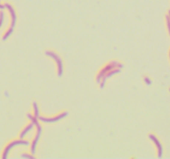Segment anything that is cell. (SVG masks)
Instances as JSON below:
<instances>
[{
    "instance_id": "cell-1",
    "label": "cell",
    "mask_w": 170,
    "mask_h": 159,
    "mask_svg": "<svg viewBox=\"0 0 170 159\" xmlns=\"http://www.w3.org/2000/svg\"><path fill=\"white\" fill-rule=\"evenodd\" d=\"M153 138V137H152ZM153 139L154 140V142H156V145H157V148H158V150H159V157L161 156L162 154V147L160 145V143L158 141H157V139L155 138H153Z\"/></svg>"
},
{
    "instance_id": "cell-2",
    "label": "cell",
    "mask_w": 170,
    "mask_h": 159,
    "mask_svg": "<svg viewBox=\"0 0 170 159\" xmlns=\"http://www.w3.org/2000/svg\"><path fill=\"white\" fill-rule=\"evenodd\" d=\"M167 21H168V30H169L170 33V19L168 17H167Z\"/></svg>"
}]
</instances>
